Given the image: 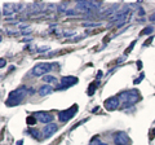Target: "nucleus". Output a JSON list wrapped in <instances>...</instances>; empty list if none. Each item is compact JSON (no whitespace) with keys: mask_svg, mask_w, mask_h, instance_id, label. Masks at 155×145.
Returning <instances> with one entry per match:
<instances>
[{"mask_svg":"<svg viewBox=\"0 0 155 145\" xmlns=\"http://www.w3.org/2000/svg\"><path fill=\"white\" fill-rule=\"evenodd\" d=\"M119 100H122L123 104H125L124 106L133 105L134 103H137L140 100V93H138V91H136V89L125 91V92H122L119 95Z\"/></svg>","mask_w":155,"mask_h":145,"instance_id":"1","label":"nucleus"},{"mask_svg":"<svg viewBox=\"0 0 155 145\" xmlns=\"http://www.w3.org/2000/svg\"><path fill=\"white\" fill-rule=\"evenodd\" d=\"M26 95V89L25 88H19L17 91H13V92L9 95L8 100L5 101V104L8 106H14V105H19V103L25 99Z\"/></svg>","mask_w":155,"mask_h":145,"instance_id":"2","label":"nucleus"},{"mask_svg":"<svg viewBox=\"0 0 155 145\" xmlns=\"http://www.w3.org/2000/svg\"><path fill=\"white\" fill-rule=\"evenodd\" d=\"M51 69H52V65L49 62H40V64L34 66L31 72H32L34 76H45V74L49 72Z\"/></svg>","mask_w":155,"mask_h":145,"instance_id":"3","label":"nucleus"},{"mask_svg":"<svg viewBox=\"0 0 155 145\" xmlns=\"http://www.w3.org/2000/svg\"><path fill=\"white\" fill-rule=\"evenodd\" d=\"M76 110H78V106L74 105V106H72V108H70V109L64 110V112H60V113H58V119H60L61 122H69V120L75 115Z\"/></svg>","mask_w":155,"mask_h":145,"instance_id":"4","label":"nucleus"},{"mask_svg":"<svg viewBox=\"0 0 155 145\" xmlns=\"http://www.w3.org/2000/svg\"><path fill=\"white\" fill-rule=\"evenodd\" d=\"M115 145H130V139L125 132H116L114 136Z\"/></svg>","mask_w":155,"mask_h":145,"instance_id":"5","label":"nucleus"},{"mask_svg":"<svg viewBox=\"0 0 155 145\" xmlns=\"http://www.w3.org/2000/svg\"><path fill=\"white\" fill-rule=\"evenodd\" d=\"M119 105H120V100H119V97H116V96H113V97H109L107 100H105V108H106V110H109V112L116 110L119 108Z\"/></svg>","mask_w":155,"mask_h":145,"instance_id":"6","label":"nucleus"},{"mask_svg":"<svg viewBox=\"0 0 155 145\" xmlns=\"http://www.w3.org/2000/svg\"><path fill=\"white\" fill-rule=\"evenodd\" d=\"M78 78L76 76H64L61 79V86L58 87V89H62V88H66V87H70V86H74L78 83Z\"/></svg>","mask_w":155,"mask_h":145,"instance_id":"7","label":"nucleus"},{"mask_svg":"<svg viewBox=\"0 0 155 145\" xmlns=\"http://www.w3.org/2000/svg\"><path fill=\"white\" fill-rule=\"evenodd\" d=\"M35 118L39 120V122H41V123H44V124H49V123H52V120H53V115L49 114V113L39 112V113L35 114Z\"/></svg>","mask_w":155,"mask_h":145,"instance_id":"8","label":"nucleus"},{"mask_svg":"<svg viewBox=\"0 0 155 145\" xmlns=\"http://www.w3.org/2000/svg\"><path fill=\"white\" fill-rule=\"evenodd\" d=\"M58 130V126L56 123H49V124H45L44 128H43V135H44L45 137H51L53 133L57 132Z\"/></svg>","mask_w":155,"mask_h":145,"instance_id":"9","label":"nucleus"},{"mask_svg":"<svg viewBox=\"0 0 155 145\" xmlns=\"http://www.w3.org/2000/svg\"><path fill=\"white\" fill-rule=\"evenodd\" d=\"M52 91H53V88H52L51 84H44V86H41L40 88H39V95L40 96H47V95L52 93Z\"/></svg>","mask_w":155,"mask_h":145,"instance_id":"10","label":"nucleus"},{"mask_svg":"<svg viewBox=\"0 0 155 145\" xmlns=\"http://www.w3.org/2000/svg\"><path fill=\"white\" fill-rule=\"evenodd\" d=\"M43 79H44L45 83H56L57 82V79L54 78V76H52V75H45Z\"/></svg>","mask_w":155,"mask_h":145,"instance_id":"11","label":"nucleus"},{"mask_svg":"<svg viewBox=\"0 0 155 145\" xmlns=\"http://www.w3.org/2000/svg\"><path fill=\"white\" fill-rule=\"evenodd\" d=\"M154 31V27L153 26H147V27H145L143 30H142V32H141V35H150Z\"/></svg>","mask_w":155,"mask_h":145,"instance_id":"12","label":"nucleus"},{"mask_svg":"<svg viewBox=\"0 0 155 145\" xmlns=\"http://www.w3.org/2000/svg\"><path fill=\"white\" fill-rule=\"evenodd\" d=\"M96 86H97V83H92V84H91V87H89V89H88V95H89V96H92V95H93V93H94Z\"/></svg>","mask_w":155,"mask_h":145,"instance_id":"13","label":"nucleus"},{"mask_svg":"<svg viewBox=\"0 0 155 145\" xmlns=\"http://www.w3.org/2000/svg\"><path fill=\"white\" fill-rule=\"evenodd\" d=\"M27 123L30 124V126H32V124H36V118L35 117H27Z\"/></svg>","mask_w":155,"mask_h":145,"instance_id":"14","label":"nucleus"},{"mask_svg":"<svg viewBox=\"0 0 155 145\" xmlns=\"http://www.w3.org/2000/svg\"><path fill=\"white\" fill-rule=\"evenodd\" d=\"M101 144H102V143L100 141V139H98V137H94V139L91 141V144H89V145H101Z\"/></svg>","mask_w":155,"mask_h":145,"instance_id":"15","label":"nucleus"},{"mask_svg":"<svg viewBox=\"0 0 155 145\" xmlns=\"http://www.w3.org/2000/svg\"><path fill=\"white\" fill-rule=\"evenodd\" d=\"M100 25V23H83V26L84 27H94V26H98Z\"/></svg>","mask_w":155,"mask_h":145,"instance_id":"16","label":"nucleus"},{"mask_svg":"<svg viewBox=\"0 0 155 145\" xmlns=\"http://www.w3.org/2000/svg\"><path fill=\"white\" fill-rule=\"evenodd\" d=\"M12 13H13V11H9V9L4 8V11H3V14H4V16H11Z\"/></svg>","mask_w":155,"mask_h":145,"instance_id":"17","label":"nucleus"},{"mask_svg":"<svg viewBox=\"0 0 155 145\" xmlns=\"http://www.w3.org/2000/svg\"><path fill=\"white\" fill-rule=\"evenodd\" d=\"M66 14L67 16H75V14H78V12L72 11V9H69V11H66Z\"/></svg>","mask_w":155,"mask_h":145,"instance_id":"18","label":"nucleus"},{"mask_svg":"<svg viewBox=\"0 0 155 145\" xmlns=\"http://www.w3.org/2000/svg\"><path fill=\"white\" fill-rule=\"evenodd\" d=\"M28 132L32 133V136H34V137L39 139V132H38V131H35V130H30V131H28Z\"/></svg>","mask_w":155,"mask_h":145,"instance_id":"19","label":"nucleus"},{"mask_svg":"<svg viewBox=\"0 0 155 145\" xmlns=\"http://www.w3.org/2000/svg\"><path fill=\"white\" fill-rule=\"evenodd\" d=\"M44 51H49V47H41V48H39L38 49V52H44Z\"/></svg>","mask_w":155,"mask_h":145,"instance_id":"20","label":"nucleus"},{"mask_svg":"<svg viewBox=\"0 0 155 145\" xmlns=\"http://www.w3.org/2000/svg\"><path fill=\"white\" fill-rule=\"evenodd\" d=\"M134 44H136V42H132V46H130L129 48H127V51H125V52H127V53H129L130 51H132V48L134 47Z\"/></svg>","mask_w":155,"mask_h":145,"instance_id":"21","label":"nucleus"},{"mask_svg":"<svg viewBox=\"0 0 155 145\" xmlns=\"http://www.w3.org/2000/svg\"><path fill=\"white\" fill-rule=\"evenodd\" d=\"M142 78H143V75H141V76H140V78H138V79H136V80H134V84H138V83H140V82H141V80H142Z\"/></svg>","mask_w":155,"mask_h":145,"instance_id":"22","label":"nucleus"},{"mask_svg":"<svg viewBox=\"0 0 155 145\" xmlns=\"http://www.w3.org/2000/svg\"><path fill=\"white\" fill-rule=\"evenodd\" d=\"M150 21H151V22H155V13H153L151 16H150Z\"/></svg>","mask_w":155,"mask_h":145,"instance_id":"23","label":"nucleus"},{"mask_svg":"<svg viewBox=\"0 0 155 145\" xmlns=\"http://www.w3.org/2000/svg\"><path fill=\"white\" fill-rule=\"evenodd\" d=\"M143 14H145V11H143V9H140V11H138V16H143Z\"/></svg>","mask_w":155,"mask_h":145,"instance_id":"24","label":"nucleus"},{"mask_svg":"<svg viewBox=\"0 0 155 145\" xmlns=\"http://www.w3.org/2000/svg\"><path fill=\"white\" fill-rule=\"evenodd\" d=\"M28 34H31L30 30H27V31H22V35H28Z\"/></svg>","mask_w":155,"mask_h":145,"instance_id":"25","label":"nucleus"},{"mask_svg":"<svg viewBox=\"0 0 155 145\" xmlns=\"http://www.w3.org/2000/svg\"><path fill=\"white\" fill-rule=\"evenodd\" d=\"M0 62H2V64H0V66H4V65H5V60H4V59H2V61H0Z\"/></svg>","mask_w":155,"mask_h":145,"instance_id":"26","label":"nucleus"},{"mask_svg":"<svg viewBox=\"0 0 155 145\" xmlns=\"http://www.w3.org/2000/svg\"><path fill=\"white\" fill-rule=\"evenodd\" d=\"M101 145H107V144H105V143H102V144H101Z\"/></svg>","mask_w":155,"mask_h":145,"instance_id":"27","label":"nucleus"}]
</instances>
